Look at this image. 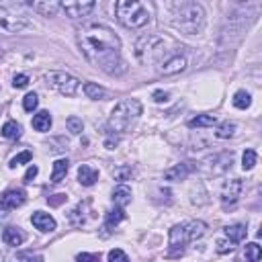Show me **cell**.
<instances>
[{
  "label": "cell",
  "mask_w": 262,
  "mask_h": 262,
  "mask_svg": "<svg viewBox=\"0 0 262 262\" xmlns=\"http://www.w3.org/2000/svg\"><path fill=\"white\" fill-rule=\"evenodd\" d=\"M78 45L84 57L98 70L111 76H121L127 70V63L121 57V41L113 29L98 23L86 25L78 31Z\"/></svg>",
  "instance_id": "obj_1"
},
{
  "label": "cell",
  "mask_w": 262,
  "mask_h": 262,
  "mask_svg": "<svg viewBox=\"0 0 262 262\" xmlns=\"http://www.w3.org/2000/svg\"><path fill=\"white\" fill-rule=\"evenodd\" d=\"M172 27L186 35H196L205 29V8L199 2H180L174 4Z\"/></svg>",
  "instance_id": "obj_2"
},
{
  "label": "cell",
  "mask_w": 262,
  "mask_h": 262,
  "mask_svg": "<svg viewBox=\"0 0 262 262\" xmlns=\"http://www.w3.org/2000/svg\"><path fill=\"white\" fill-rule=\"evenodd\" d=\"M117 20L127 29H141L151 20V6L139 0H119L115 4Z\"/></svg>",
  "instance_id": "obj_3"
},
{
  "label": "cell",
  "mask_w": 262,
  "mask_h": 262,
  "mask_svg": "<svg viewBox=\"0 0 262 262\" xmlns=\"http://www.w3.org/2000/svg\"><path fill=\"white\" fill-rule=\"evenodd\" d=\"M207 233V223L205 221H188V223H178L170 229V252L168 256H180L184 252V248L203 237Z\"/></svg>",
  "instance_id": "obj_4"
},
{
  "label": "cell",
  "mask_w": 262,
  "mask_h": 262,
  "mask_svg": "<svg viewBox=\"0 0 262 262\" xmlns=\"http://www.w3.org/2000/svg\"><path fill=\"white\" fill-rule=\"evenodd\" d=\"M139 115H141V102L137 98H125V100L117 102L115 108L111 111L108 129L113 133H123V131L129 129L133 119H137Z\"/></svg>",
  "instance_id": "obj_5"
},
{
  "label": "cell",
  "mask_w": 262,
  "mask_h": 262,
  "mask_svg": "<svg viewBox=\"0 0 262 262\" xmlns=\"http://www.w3.org/2000/svg\"><path fill=\"white\" fill-rule=\"evenodd\" d=\"M166 51V41L158 35H141L135 41V57L139 63H154Z\"/></svg>",
  "instance_id": "obj_6"
},
{
  "label": "cell",
  "mask_w": 262,
  "mask_h": 262,
  "mask_svg": "<svg viewBox=\"0 0 262 262\" xmlns=\"http://www.w3.org/2000/svg\"><path fill=\"white\" fill-rule=\"evenodd\" d=\"M43 78H45V84L49 88L57 90L63 96H74L78 92V86H80V80L68 72H47Z\"/></svg>",
  "instance_id": "obj_7"
},
{
  "label": "cell",
  "mask_w": 262,
  "mask_h": 262,
  "mask_svg": "<svg viewBox=\"0 0 262 262\" xmlns=\"http://www.w3.org/2000/svg\"><path fill=\"white\" fill-rule=\"evenodd\" d=\"M31 23L25 14L10 10L8 6H0V35H14L27 29Z\"/></svg>",
  "instance_id": "obj_8"
},
{
  "label": "cell",
  "mask_w": 262,
  "mask_h": 262,
  "mask_svg": "<svg viewBox=\"0 0 262 262\" xmlns=\"http://www.w3.org/2000/svg\"><path fill=\"white\" fill-rule=\"evenodd\" d=\"M242 188H244V184H242L239 178L225 180L223 186H221V203H223V207H233L237 203L239 194H242Z\"/></svg>",
  "instance_id": "obj_9"
},
{
  "label": "cell",
  "mask_w": 262,
  "mask_h": 262,
  "mask_svg": "<svg viewBox=\"0 0 262 262\" xmlns=\"http://www.w3.org/2000/svg\"><path fill=\"white\" fill-rule=\"evenodd\" d=\"M59 6L70 18H86L96 8V2H92V0H86V2H59Z\"/></svg>",
  "instance_id": "obj_10"
},
{
  "label": "cell",
  "mask_w": 262,
  "mask_h": 262,
  "mask_svg": "<svg viewBox=\"0 0 262 262\" xmlns=\"http://www.w3.org/2000/svg\"><path fill=\"white\" fill-rule=\"evenodd\" d=\"M186 66H188L186 57H184V55H180V53H174V55L166 57L164 61H160L158 72H160L162 76H172V74H178V72L186 70Z\"/></svg>",
  "instance_id": "obj_11"
},
{
  "label": "cell",
  "mask_w": 262,
  "mask_h": 262,
  "mask_svg": "<svg viewBox=\"0 0 262 262\" xmlns=\"http://www.w3.org/2000/svg\"><path fill=\"white\" fill-rule=\"evenodd\" d=\"M231 162H233V156L223 151V154H217V156H211L205 160L207 164V172L209 174H223L225 170L231 168Z\"/></svg>",
  "instance_id": "obj_12"
},
{
  "label": "cell",
  "mask_w": 262,
  "mask_h": 262,
  "mask_svg": "<svg viewBox=\"0 0 262 262\" xmlns=\"http://www.w3.org/2000/svg\"><path fill=\"white\" fill-rule=\"evenodd\" d=\"M27 201V192L23 188H8L0 194V207L4 209H16Z\"/></svg>",
  "instance_id": "obj_13"
},
{
  "label": "cell",
  "mask_w": 262,
  "mask_h": 262,
  "mask_svg": "<svg viewBox=\"0 0 262 262\" xmlns=\"http://www.w3.org/2000/svg\"><path fill=\"white\" fill-rule=\"evenodd\" d=\"M31 223L39 229V231H43V233H47V231H53L55 229V219L49 215V213H45V211H35L33 215H31Z\"/></svg>",
  "instance_id": "obj_14"
},
{
  "label": "cell",
  "mask_w": 262,
  "mask_h": 262,
  "mask_svg": "<svg viewBox=\"0 0 262 262\" xmlns=\"http://www.w3.org/2000/svg\"><path fill=\"white\" fill-rule=\"evenodd\" d=\"M192 170H194V166L190 162H182V164H176L170 170H166L164 172V178L170 180V182H178V180H184Z\"/></svg>",
  "instance_id": "obj_15"
},
{
  "label": "cell",
  "mask_w": 262,
  "mask_h": 262,
  "mask_svg": "<svg viewBox=\"0 0 262 262\" xmlns=\"http://www.w3.org/2000/svg\"><path fill=\"white\" fill-rule=\"evenodd\" d=\"M2 239H4V244H8V246H20V244L27 239V235H25V231H23L20 227L8 225V227H4V231H2Z\"/></svg>",
  "instance_id": "obj_16"
},
{
  "label": "cell",
  "mask_w": 262,
  "mask_h": 262,
  "mask_svg": "<svg viewBox=\"0 0 262 262\" xmlns=\"http://www.w3.org/2000/svg\"><path fill=\"white\" fill-rule=\"evenodd\" d=\"M96 180H98V170L96 168H92L88 164H82L78 168V182L82 186H92Z\"/></svg>",
  "instance_id": "obj_17"
},
{
  "label": "cell",
  "mask_w": 262,
  "mask_h": 262,
  "mask_svg": "<svg viewBox=\"0 0 262 262\" xmlns=\"http://www.w3.org/2000/svg\"><path fill=\"white\" fill-rule=\"evenodd\" d=\"M88 205H90V201H80L72 211H70V223L72 225H84V221H86V209H88Z\"/></svg>",
  "instance_id": "obj_18"
},
{
  "label": "cell",
  "mask_w": 262,
  "mask_h": 262,
  "mask_svg": "<svg viewBox=\"0 0 262 262\" xmlns=\"http://www.w3.org/2000/svg\"><path fill=\"white\" fill-rule=\"evenodd\" d=\"M113 203L117 205V207H127L129 203H131V188L129 186H125V184H119L115 190H113Z\"/></svg>",
  "instance_id": "obj_19"
},
{
  "label": "cell",
  "mask_w": 262,
  "mask_h": 262,
  "mask_svg": "<svg viewBox=\"0 0 262 262\" xmlns=\"http://www.w3.org/2000/svg\"><path fill=\"white\" fill-rule=\"evenodd\" d=\"M223 233H225V237H227L231 244H237V242H242V239L246 237L248 229H246V225H242V223H233V225H227V227L223 229Z\"/></svg>",
  "instance_id": "obj_20"
},
{
  "label": "cell",
  "mask_w": 262,
  "mask_h": 262,
  "mask_svg": "<svg viewBox=\"0 0 262 262\" xmlns=\"http://www.w3.org/2000/svg\"><path fill=\"white\" fill-rule=\"evenodd\" d=\"M68 170H70V162L68 160H55L53 162V170H51V182L53 184H59L63 178H66V174H68Z\"/></svg>",
  "instance_id": "obj_21"
},
{
  "label": "cell",
  "mask_w": 262,
  "mask_h": 262,
  "mask_svg": "<svg viewBox=\"0 0 262 262\" xmlns=\"http://www.w3.org/2000/svg\"><path fill=\"white\" fill-rule=\"evenodd\" d=\"M33 6V10H37V12H41L43 16H55L57 14V10H61V6H59V2H35V4H31Z\"/></svg>",
  "instance_id": "obj_22"
},
{
  "label": "cell",
  "mask_w": 262,
  "mask_h": 262,
  "mask_svg": "<svg viewBox=\"0 0 262 262\" xmlns=\"http://www.w3.org/2000/svg\"><path fill=\"white\" fill-rule=\"evenodd\" d=\"M84 92L92 100H104V98H108V90H104L102 86H98L94 82H86L84 84Z\"/></svg>",
  "instance_id": "obj_23"
},
{
  "label": "cell",
  "mask_w": 262,
  "mask_h": 262,
  "mask_svg": "<svg viewBox=\"0 0 262 262\" xmlns=\"http://www.w3.org/2000/svg\"><path fill=\"white\" fill-rule=\"evenodd\" d=\"M49 127H51V115L47 111H39L33 117V129L45 133V131H49Z\"/></svg>",
  "instance_id": "obj_24"
},
{
  "label": "cell",
  "mask_w": 262,
  "mask_h": 262,
  "mask_svg": "<svg viewBox=\"0 0 262 262\" xmlns=\"http://www.w3.org/2000/svg\"><path fill=\"white\" fill-rule=\"evenodd\" d=\"M125 219V211L121 209V207H115L113 211H108L106 213V219H104V229L106 231H111L113 227H117L121 221Z\"/></svg>",
  "instance_id": "obj_25"
},
{
  "label": "cell",
  "mask_w": 262,
  "mask_h": 262,
  "mask_svg": "<svg viewBox=\"0 0 262 262\" xmlns=\"http://www.w3.org/2000/svg\"><path fill=\"white\" fill-rule=\"evenodd\" d=\"M217 123L215 115H196L194 119L188 121V127L190 129H199V127H213Z\"/></svg>",
  "instance_id": "obj_26"
},
{
  "label": "cell",
  "mask_w": 262,
  "mask_h": 262,
  "mask_svg": "<svg viewBox=\"0 0 262 262\" xmlns=\"http://www.w3.org/2000/svg\"><path fill=\"white\" fill-rule=\"evenodd\" d=\"M20 125L16 123V121H6L4 125H2V137H6V139H16V137H20Z\"/></svg>",
  "instance_id": "obj_27"
},
{
  "label": "cell",
  "mask_w": 262,
  "mask_h": 262,
  "mask_svg": "<svg viewBox=\"0 0 262 262\" xmlns=\"http://www.w3.org/2000/svg\"><path fill=\"white\" fill-rule=\"evenodd\" d=\"M260 256H262V250H260V246L256 242L246 244V248H244V260L246 262H258Z\"/></svg>",
  "instance_id": "obj_28"
},
{
  "label": "cell",
  "mask_w": 262,
  "mask_h": 262,
  "mask_svg": "<svg viewBox=\"0 0 262 262\" xmlns=\"http://www.w3.org/2000/svg\"><path fill=\"white\" fill-rule=\"evenodd\" d=\"M250 104H252V96H250V92H246V90H237V92L233 94V106H235V108L246 111Z\"/></svg>",
  "instance_id": "obj_29"
},
{
  "label": "cell",
  "mask_w": 262,
  "mask_h": 262,
  "mask_svg": "<svg viewBox=\"0 0 262 262\" xmlns=\"http://www.w3.org/2000/svg\"><path fill=\"white\" fill-rule=\"evenodd\" d=\"M233 133H235V123L225 121L217 127V137L219 139H229V137H233Z\"/></svg>",
  "instance_id": "obj_30"
},
{
  "label": "cell",
  "mask_w": 262,
  "mask_h": 262,
  "mask_svg": "<svg viewBox=\"0 0 262 262\" xmlns=\"http://www.w3.org/2000/svg\"><path fill=\"white\" fill-rule=\"evenodd\" d=\"M256 160H258L256 151H254V149H246L244 156H242V168H244V170H252V168L256 166Z\"/></svg>",
  "instance_id": "obj_31"
},
{
  "label": "cell",
  "mask_w": 262,
  "mask_h": 262,
  "mask_svg": "<svg viewBox=\"0 0 262 262\" xmlns=\"http://www.w3.org/2000/svg\"><path fill=\"white\" fill-rule=\"evenodd\" d=\"M66 127H68V131L70 133H74V135H78V133H82V119H78V117H68L66 119Z\"/></svg>",
  "instance_id": "obj_32"
},
{
  "label": "cell",
  "mask_w": 262,
  "mask_h": 262,
  "mask_svg": "<svg viewBox=\"0 0 262 262\" xmlns=\"http://www.w3.org/2000/svg\"><path fill=\"white\" fill-rule=\"evenodd\" d=\"M37 104H39V96L35 94V92H29L25 98H23V106H25V111H35L37 108Z\"/></svg>",
  "instance_id": "obj_33"
},
{
  "label": "cell",
  "mask_w": 262,
  "mask_h": 262,
  "mask_svg": "<svg viewBox=\"0 0 262 262\" xmlns=\"http://www.w3.org/2000/svg\"><path fill=\"white\" fill-rule=\"evenodd\" d=\"M31 158H33V154H31L29 149H25V151H20L18 156H14L8 166H10V168H16V166H20V164H25V162H31Z\"/></svg>",
  "instance_id": "obj_34"
},
{
  "label": "cell",
  "mask_w": 262,
  "mask_h": 262,
  "mask_svg": "<svg viewBox=\"0 0 262 262\" xmlns=\"http://www.w3.org/2000/svg\"><path fill=\"white\" fill-rule=\"evenodd\" d=\"M113 174H115L117 180H129V178L133 176V170H131V166H121V168H117Z\"/></svg>",
  "instance_id": "obj_35"
},
{
  "label": "cell",
  "mask_w": 262,
  "mask_h": 262,
  "mask_svg": "<svg viewBox=\"0 0 262 262\" xmlns=\"http://www.w3.org/2000/svg\"><path fill=\"white\" fill-rule=\"evenodd\" d=\"M108 262H129V258H127V254L123 250L115 248V250L108 252Z\"/></svg>",
  "instance_id": "obj_36"
},
{
  "label": "cell",
  "mask_w": 262,
  "mask_h": 262,
  "mask_svg": "<svg viewBox=\"0 0 262 262\" xmlns=\"http://www.w3.org/2000/svg\"><path fill=\"white\" fill-rule=\"evenodd\" d=\"M29 84V76L27 74H16L14 78H12V86L14 88H25Z\"/></svg>",
  "instance_id": "obj_37"
},
{
  "label": "cell",
  "mask_w": 262,
  "mask_h": 262,
  "mask_svg": "<svg viewBox=\"0 0 262 262\" xmlns=\"http://www.w3.org/2000/svg\"><path fill=\"white\" fill-rule=\"evenodd\" d=\"M76 260L78 262H100V256L98 254H86V252H82V254L76 256Z\"/></svg>",
  "instance_id": "obj_38"
},
{
  "label": "cell",
  "mask_w": 262,
  "mask_h": 262,
  "mask_svg": "<svg viewBox=\"0 0 262 262\" xmlns=\"http://www.w3.org/2000/svg\"><path fill=\"white\" fill-rule=\"evenodd\" d=\"M233 250V244L229 239H219L217 242V252L219 254H225V252H231Z\"/></svg>",
  "instance_id": "obj_39"
},
{
  "label": "cell",
  "mask_w": 262,
  "mask_h": 262,
  "mask_svg": "<svg viewBox=\"0 0 262 262\" xmlns=\"http://www.w3.org/2000/svg\"><path fill=\"white\" fill-rule=\"evenodd\" d=\"M168 98H170V94L164 92V90H156V92H154V100H156V102H166Z\"/></svg>",
  "instance_id": "obj_40"
},
{
  "label": "cell",
  "mask_w": 262,
  "mask_h": 262,
  "mask_svg": "<svg viewBox=\"0 0 262 262\" xmlns=\"http://www.w3.org/2000/svg\"><path fill=\"white\" fill-rule=\"evenodd\" d=\"M37 172H39V168H37V166H31V168L27 170V174H25V182H33V178L37 176Z\"/></svg>",
  "instance_id": "obj_41"
},
{
  "label": "cell",
  "mask_w": 262,
  "mask_h": 262,
  "mask_svg": "<svg viewBox=\"0 0 262 262\" xmlns=\"http://www.w3.org/2000/svg\"><path fill=\"white\" fill-rule=\"evenodd\" d=\"M63 199H66V194H55V199H47V201H49L51 205H59Z\"/></svg>",
  "instance_id": "obj_42"
},
{
  "label": "cell",
  "mask_w": 262,
  "mask_h": 262,
  "mask_svg": "<svg viewBox=\"0 0 262 262\" xmlns=\"http://www.w3.org/2000/svg\"><path fill=\"white\" fill-rule=\"evenodd\" d=\"M20 262H43V258H41V256H27V258L20 260Z\"/></svg>",
  "instance_id": "obj_43"
},
{
  "label": "cell",
  "mask_w": 262,
  "mask_h": 262,
  "mask_svg": "<svg viewBox=\"0 0 262 262\" xmlns=\"http://www.w3.org/2000/svg\"><path fill=\"white\" fill-rule=\"evenodd\" d=\"M2 53H4V51H2V47H0V57H2Z\"/></svg>",
  "instance_id": "obj_44"
}]
</instances>
